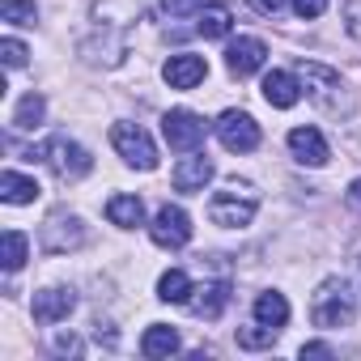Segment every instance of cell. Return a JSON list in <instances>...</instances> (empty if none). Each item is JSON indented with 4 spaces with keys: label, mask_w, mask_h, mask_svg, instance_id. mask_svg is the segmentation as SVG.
Returning <instances> with one entry per match:
<instances>
[{
    "label": "cell",
    "mask_w": 361,
    "mask_h": 361,
    "mask_svg": "<svg viewBox=\"0 0 361 361\" xmlns=\"http://www.w3.org/2000/svg\"><path fill=\"white\" fill-rule=\"evenodd\" d=\"M264 98H268V106H276V111L298 106V98H302V81H298V73L272 68V73L264 77Z\"/></svg>",
    "instance_id": "obj_15"
},
{
    "label": "cell",
    "mask_w": 361,
    "mask_h": 361,
    "mask_svg": "<svg viewBox=\"0 0 361 361\" xmlns=\"http://www.w3.org/2000/svg\"><path fill=\"white\" fill-rule=\"evenodd\" d=\"M306 357H331V348L327 344H302V361Z\"/></svg>",
    "instance_id": "obj_32"
},
{
    "label": "cell",
    "mask_w": 361,
    "mask_h": 361,
    "mask_svg": "<svg viewBox=\"0 0 361 361\" xmlns=\"http://www.w3.org/2000/svg\"><path fill=\"white\" fill-rule=\"evenodd\" d=\"M298 81H302V90H306L323 111H331V115H348V111H353V98H348V90H344V81H340L336 68L314 64V60H302V64H298Z\"/></svg>",
    "instance_id": "obj_2"
},
{
    "label": "cell",
    "mask_w": 361,
    "mask_h": 361,
    "mask_svg": "<svg viewBox=\"0 0 361 361\" xmlns=\"http://www.w3.org/2000/svg\"><path fill=\"white\" fill-rule=\"evenodd\" d=\"M285 5H289V0H251V9H255V13H264V18H276Z\"/></svg>",
    "instance_id": "obj_30"
},
{
    "label": "cell",
    "mask_w": 361,
    "mask_h": 361,
    "mask_svg": "<svg viewBox=\"0 0 361 361\" xmlns=\"http://www.w3.org/2000/svg\"><path fill=\"white\" fill-rule=\"evenodd\" d=\"M43 115H47V102H43V94H26V98L18 102V111H13V128H22V132H35V128L43 123Z\"/></svg>",
    "instance_id": "obj_24"
},
{
    "label": "cell",
    "mask_w": 361,
    "mask_h": 361,
    "mask_svg": "<svg viewBox=\"0 0 361 361\" xmlns=\"http://www.w3.org/2000/svg\"><path fill=\"white\" fill-rule=\"evenodd\" d=\"M73 306H77V293L64 289V285H51V289L35 293V319L39 323H64L73 314Z\"/></svg>",
    "instance_id": "obj_14"
},
{
    "label": "cell",
    "mask_w": 361,
    "mask_h": 361,
    "mask_svg": "<svg viewBox=\"0 0 361 361\" xmlns=\"http://www.w3.org/2000/svg\"><path fill=\"white\" fill-rule=\"evenodd\" d=\"M289 5H293V13L306 18V22H314V18L327 13V0H289Z\"/></svg>",
    "instance_id": "obj_28"
},
{
    "label": "cell",
    "mask_w": 361,
    "mask_h": 361,
    "mask_svg": "<svg viewBox=\"0 0 361 361\" xmlns=\"http://www.w3.org/2000/svg\"><path fill=\"white\" fill-rule=\"evenodd\" d=\"M200 298H188V306L200 314V319H217L221 310H226V302H230V285L221 281V285H204V289H196Z\"/></svg>",
    "instance_id": "obj_19"
},
{
    "label": "cell",
    "mask_w": 361,
    "mask_h": 361,
    "mask_svg": "<svg viewBox=\"0 0 361 361\" xmlns=\"http://www.w3.org/2000/svg\"><path fill=\"white\" fill-rule=\"evenodd\" d=\"M196 289H192V276L183 272V268H170V272H161V281H157V298L161 302H188Z\"/></svg>",
    "instance_id": "obj_22"
},
{
    "label": "cell",
    "mask_w": 361,
    "mask_h": 361,
    "mask_svg": "<svg viewBox=\"0 0 361 361\" xmlns=\"http://www.w3.org/2000/svg\"><path fill=\"white\" fill-rule=\"evenodd\" d=\"M0 200H5V204H35L39 200V183L30 174L5 170V174H0Z\"/></svg>",
    "instance_id": "obj_16"
},
{
    "label": "cell",
    "mask_w": 361,
    "mask_h": 361,
    "mask_svg": "<svg viewBox=\"0 0 361 361\" xmlns=\"http://www.w3.org/2000/svg\"><path fill=\"white\" fill-rule=\"evenodd\" d=\"M111 145L132 170H157V145H153V136L140 123H115L111 128Z\"/></svg>",
    "instance_id": "obj_5"
},
{
    "label": "cell",
    "mask_w": 361,
    "mask_h": 361,
    "mask_svg": "<svg viewBox=\"0 0 361 361\" xmlns=\"http://www.w3.org/2000/svg\"><path fill=\"white\" fill-rule=\"evenodd\" d=\"M26 43H18V39H0V60H5L9 68H22L26 64Z\"/></svg>",
    "instance_id": "obj_27"
},
{
    "label": "cell",
    "mask_w": 361,
    "mask_h": 361,
    "mask_svg": "<svg viewBox=\"0 0 361 361\" xmlns=\"http://www.w3.org/2000/svg\"><path fill=\"white\" fill-rule=\"evenodd\" d=\"M259 213V192L251 183H226L221 192H213L209 200V217L213 226H226V230H238V226H251V217Z\"/></svg>",
    "instance_id": "obj_3"
},
{
    "label": "cell",
    "mask_w": 361,
    "mask_h": 361,
    "mask_svg": "<svg viewBox=\"0 0 361 361\" xmlns=\"http://www.w3.org/2000/svg\"><path fill=\"white\" fill-rule=\"evenodd\" d=\"M353 314H357L353 285H348V281H340V276H327V281L314 289V298H310V319H314V327L336 331V327H348V323H353Z\"/></svg>",
    "instance_id": "obj_1"
},
{
    "label": "cell",
    "mask_w": 361,
    "mask_h": 361,
    "mask_svg": "<svg viewBox=\"0 0 361 361\" xmlns=\"http://www.w3.org/2000/svg\"><path fill=\"white\" fill-rule=\"evenodd\" d=\"M161 77H166V85H170V90H196V85L209 77V64H204V56L183 51V56H170V60H166Z\"/></svg>",
    "instance_id": "obj_11"
},
{
    "label": "cell",
    "mask_w": 361,
    "mask_h": 361,
    "mask_svg": "<svg viewBox=\"0 0 361 361\" xmlns=\"http://www.w3.org/2000/svg\"><path fill=\"white\" fill-rule=\"evenodd\" d=\"M204 132H209V123H204L196 111H188V106L166 111V119H161V136H166V145H170L174 153L200 149V145H204Z\"/></svg>",
    "instance_id": "obj_6"
},
{
    "label": "cell",
    "mask_w": 361,
    "mask_h": 361,
    "mask_svg": "<svg viewBox=\"0 0 361 361\" xmlns=\"http://www.w3.org/2000/svg\"><path fill=\"white\" fill-rule=\"evenodd\" d=\"M30 157L47 161V166L56 170V178H64V183H77V178H85V174L94 170L90 149L77 145V140H68V136H51V140H43L39 149H30Z\"/></svg>",
    "instance_id": "obj_4"
},
{
    "label": "cell",
    "mask_w": 361,
    "mask_h": 361,
    "mask_svg": "<svg viewBox=\"0 0 361 361\" xmlns=\"http://www.w3.org/2000/svg\"><path fill=\"white\" fill-rule=\"evenodd\" d=\"M106 217L119 230H136V226H145V204H140V196H111L106 200Z\"/></svg>",
    "instance_id": "obj_18"
},
{
    "label": "cell",
    "mask_w": 361,
    "mask_h": 361,
    "mask_svg": "<svg viewBox=\"0 0 361 361\" xmlns=\"http://www.w3.org/2000/svg\"><path fill=\"white\" fill-rule=\"evenodd\" d=\"M178 331L174 327H166V323H149L145 327V336H140V353L145 357H170V353H178Z\"/></svg>",
    "instance_id": "obj_17"
},
{
    "label": "cell",
    "mask_w": 361,
    "mask_h": 361,
    "mask_svg": "<svg viewBox=\"0 0 361 361\" xmlns=\"http://www.w3.org/2000/svg\"><path fill=\"white\" fill-rule=\"evenodd\" d=\"M276 331H281V327H268V323H259V327H238V348H272V344H276Z\"/></svg>",
    "instance_id": "obj_26"
},
{
    "label": "cell",
    "mask_w": 361,
    "mask_h": 361,
    "mask_svg": "<svg viewBox=\"0 0 361 361\" xmlns=\"http://www.w3.org/2000/svg\"><path fill=\"white\" fill-rule=\"evenodd\" d=\"M149 238L166 251H178V247H188L192 243V217L178 209V204H161L153 226H149Z\"/></svg>",
    "instance_id": "obj_7"
},
{
    "label": "cell",
    "mask_w": 361,
    "mask_h": 361,
    "mask_svg": "<svg viewBox=\"0 0 361 361\" xmlns=\"http://www.w3.org/2000/svg\"><path fill=\"white\" fill-rule=\"evenodd\" d=\"M348 204L361 209V178H353V183H348Z\"/></svg>",
    "instance_id": "obj_33"
},
{
    "label": "cell",
    "mask_w": 361,
    "mask_h": 361,
    "mask_svg": "<svg viewBox=\"0 0 361 361\" xmlns=\"http://www.w3.org/2000/svg\"><path fill=\"white\" fill-rule=\"evenodd\" d=\"M264 60H268L264 39L243 35V39H234V43L226 47V68H230L234 77H251V73H259V68H264Z\"/></svg>",
    "instance_id": "obj_10"
},
{
    "label": "cell",
    "mask_w": 361,
    "mask_h": 361,
    "mask_svg": "<svg viewBox=\"0 0 361 361\" xmlns=\"http://www.w3.org/2000/svg\"><path fill=\"white\" fill-rule=\"evenodd\" d=\"M161 5H166L170 18H183V13H200V9H204V0H161Z\"/></svg>",
    "instance_id": "obj_29"
},
{
    "label": "cell",
    "mask_w": 361,
    "mask_h": 361,
    "mask_svg": "<svg viewBox=\"0 0 361 361\" xmlns=\"http://www.w3.org/2000/svg\"><path fill=\"white\" fill-rule=\"evenodd\" d=\"M255 319L268 323V327H285V323H289V302H285V293H276V289L259 293V298H255Z\"/></svg>",
    "instance_id": "obj_20"
},
{
    "label": "cell",
    "mask_w": 361,
    "mask_h": 361,
    "mask_svg": "<svg viewBox=\"0 0 361 361\" xmlns=\"http://www.w3.org/2000/svg\"><path fill=\"white\" fill-rule=\"evenodd\" d=\"M230 26H234V18H230V9H226V5H204V9H200V18H196V30H200L204 39H226V35H230Z\"/></svg>",
    "instance_id": "obj_21"
},
{
    "label": "cell",
    "mask_w": 361,
    "mask_h": 361,
    "mask_svg": "<svg viewBox=\"0 0 361 361\" xmlns=\"http://www.w3.org/2000/svg\"><path fill=\"white\" fill-rule=\"evenodd\" d=\"M289 153L302 166H327V157H331V149H327V140H323L319 128H293L289 132Z\"/></svg>",
    "instance_id": "obj_13"
},
{
    "label": "cell",
    "mask_w": 361,
    "mask_h": 361,
    "mask_svg": "<svg viewBox=\"0 0 361 361\" xmlns=\"http://www.w3.org/2000/svg\"><path fill=\"white\" fill-rule=\"evenodd\" d=\"M85 243V226H81V217H68V213H56L47 226H43V247L47 251H73V247H81Z\"/></svg>",
    "instance_id": "obj_12"
},
{
    "label": "cell",
    "mask_w": 361,
    "mask_h": 361,
    "mask_svg": "<svg viewBox=\"0 0 361 361\" xmlns=\"http://www.w3.org/2000/svg\"><path fill=\"white\" fill-rule=\"evenodd\" d=\"M213 128H217V140H221L230 153H251V149L259 145V123H255L247 111H226Z\"/></svg>",
    "instance_id": "obj_8"
},
{
    "label": "cell",
    "mask_w": 361,
    "mask_h": 361,
    "mask_svg": "<svg viewBox=\"0 0 361 361\" xmlns=\"http://www.w3.org/2000/svg\"><path fill=\"white\" fill-rule=\"evenodd\" d=\"M30 255V243L22 230H5V238H0V264H5V272H18Z\"/></svg>",
    "instance_id": "obj_23"
},
{
    "label": "cell",
    "mask_w": 361,
    "mask_h": 361,
    "mask_svg": "<svg viewBox=\"0 0 361 361\" xmlns=\"http://www.w3.org/2000/svg\"><path fill=\"white\" fill-rule=\"evenodd\" d=\"M213 174H217V166H213V157L209 153H188L183 161L174 166V174H170V183H174V192H188V196H196V192H204L209 183H213Z\"/></svg>",
    "instance_id": "obj_9"
},
{
    "label": "cell",
    "mask_w": 361,
    "mask_h": 361,
    "mask_svg": "<svg viewBox=\"0 0 361 361\" xmlns=\"http://www.w3.org/2000/svg\"><path fill=\"white\" fill-rule=\"evenodd\" d=\"M0 22H9V26H35L39 22L35 0H0Z\"/></svg>",
    "instance_id": "obj_25"
},
{
    "label": "cell",
    "mask_w": 361,
    "mask_h": 361,
    "mask_svg": "<svg viewBox=\"0 0 361 361\" xmlns=\"http://www.w3.org/2000/svg\"><path fill=\"white\" fill-rule=\"evenodd\" d=\"M56 353H81V340L77 336H56Z\"/></svg>",
    "instance_id": "obj_31"
}]
</instances>
